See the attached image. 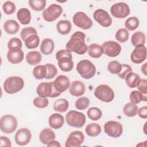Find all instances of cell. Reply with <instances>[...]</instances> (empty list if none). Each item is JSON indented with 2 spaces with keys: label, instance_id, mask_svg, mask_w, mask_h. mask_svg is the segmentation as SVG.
I'll use <instances>...</instances> for the list:
<instances>
[{
  "label": "cell",
  "instance_id": "cell-35",
  "mask_svg": "<svg viewBox=\"0 0 147 147\" xmlns=\"http://www.w3.org/2000/svg\"><path fill=\"white\" fill-rule=\"evenodd\" d=\"M47 69L45 65H38L36 66L33 70V75L36 79L41 80L45 78Z\"/></svg>",
  "mask_w": 147,
  "mask_h": 147
},
{
  "label": "cell",
  "instance_id": "cell-42",
  "mask_svg": "<svg viewBox=\"0 0 147 147\" xmlns=\"http://www.w3.org/2000/svg\"><path fill=\"white\" fill-rule=\"evenodd\" d=\"M90 105V99L87 97H80L75 102V107L79 110L86 109Z\"/></svg>",
  "mask_w": 147,
  "mask_h": 147
},
{
  "label": "cell",
  "instance_id": "cell-5",
  "mask_svg": "<svg viewBox=\"0 0 147 147\" xmlns=\"http://www.w3.org/2000/svg\"><path fill=\"white\" fill-rule=\"evenodd\" d=\"M36 92L39 96L43 98H55L61 94L56 90L53 85V82L40 83L36 88Z\"/></svg>",
  "mask_w": 147,
  "mask_h": 147
},
{
  "label": "cell",
  "instance_id": "cell-52",
  "mask_svg": "<svg viewBox=\"0 0 147 147\" xmlns=\"http://www.w3.org/2000/svg\"><path fill=\"white\" fill-rule=\"evenodd\" d=\"M47 145L48 146H56V147H60L61 146V144L57 141H55L54 140L50 141Z\"/></svg>",
  "mask_w": 147,
  "mask_h": 147
},
{
  "label": "cell",
  "instance_id": "cell-7",
  "mask_svg": "<svg viewBox=\"0 0 147 147\" xmlns=\"http://www.w3.org/2000/svg\"><path fill=\"white\" fill-rule=\"evenodd\" d=\"M94 95L100 100L106 103L111 102L114 98L113 90L107 84H100L96 87Z\"/></svg>",
  "mask_w": 147,
  "mask_h": 147
},
{
  "label": "cell",
  "instance_id": "cell-3",
  "mask_svg": "<svg viewBox=\"0 0 147 147\" xmlns=\"http://www.w3.org/2000/svg\"><path fill=\"white\" fill-rule=\"evenodd\" d=\"M24 86V81L20 76L7 78L3 83V89L7 94H13L21 91Z\"/></svg>",
  "mask_w": 147,
  "mask_h": 147
},
{
  "label": "cell",
  "instance_id": "cell-37",
  "mask_svg": "<svg viewBox=\"0 0 147 147\" xmlns=\"http://www.w3.org/2000/svg\"><path fill=\"white\" fill-rule=\"evenodd\" d=\"M88 117L92 121H98L102 116V111L98 107H92L88 109L87 111Z\"/></svg>",
  "mask_w": 147,
  "mask_h": 147
},
{
  "label": "cell",
  "instance_id": "cell-11",
  "mask_svg": "<svg viewBox=\"0 0 147 147\" xmlns=\"http://www.w3.org/2000/svg\"><path fill=\"white\" fill-rule=\"evenodd\" d=\"M73 22L76 26L84 30L90 29L93 25L91 18L82 11H78L74 14Z\"/></svg>",
  "mask_w": 147,
  "mask_h": 147
},
{
  "label": "cell",
  "instance_id": "cell-30",
  "mask_svg": "<svg viewBox=\"0 0 147 147\" xmlns=\"http://www.w3.org/2000/svg\"><path fill=\"white\" fill-rule=\"evenodd\" d=\"M54 110L59 113L65 112L69 107L68 101L64 98H60L56 100L53 105Z\"/></svg>",
  "mask_w": 147,
  "mask_h": 147
},
{
  "label": "cell",
  "instance_id": "cell-4",
  "mask_svg": "<svg viewBox=\"0 0 147 147\" xmlns=\"http://www.w3.org/2000/svg\"><path fill=\"white\" fill-rule=\"evenodd\" d=\"M76 71L83 78L90 79L95 75L96 67L91 61L84 59L77 64Z\"/></svg>",
  "mask_w": 147,
  "mask_h": 147
},
{
  "label": "cell",
  "instance_id": "cell-20",
  "mask_svg": "<svg viewBox=\"0 0 147 147\" xmlns=\"http://www.w3.org/2000/svg\"><path fill=\"white\" fill-rule=\"evenodd\" d=\"M86 88L84 84L80 80H75L72 82L69 87V92L74 96H80L85 92Z\"/></svg>",
  "mask_w": 147,
  "mask_h": 147
},
{
  "label": "cell",
  "instance_id": "cell-32",
  "mask_svg": "<svg viewBox=\"0 0 147 147\" xmlns=\"http://www.w3.org/2000/svg\"><path fill=\"white\" fill-rule=\"evenodd\" d=\"M25 45L28 49L36 48L40 43V38L37 34H33L28 36L24 40Z\"/></svg>",
  "mask_w": 147,
  "mask_h": 147
},
{
  "label": "cell",
  "instance_id": "cell-17",
  "mask_svg": "<svg viewBox=\"0 0 147 147\" xmlns=\"http://www.w3.org/2000/svg\"><path fill=\"white\" fill-rule=\"evenodd\" d=\"M146 58V48L144 45H138L135 47V48L130 55L131 60L135 64L142 63Z\"/></svg>",
  "mask_w": 147,
  "mask_h": 147
},
{
  "label": "cell",
  "instance_id": "cell-48",
  "mask_svg": "<svg viewBox=\"0 0 147 147\" xmlns=\"http://www.w3.org/2000/svg\"><path fill=\"white\" fill-rule=\"evenodd\" d=\"M130 72H132V68L131 67L126 64H122V70L121 71V72L118 74V76L122 79H124L125 78V77L126 76V75Z\"/></svg>",
  "mask_w": 147,
  "mask_h": 147
},
{
  "label": "cell",
  "instance_id": "cell-39",
  "mask_svg": "<svg viewBox=\"0 0 147 147\" xmlns=\"http://www.w3.org/2000/svg\"><path fill=\"white\" fill-rule=\"evenodd\" d=\"M28 3L33 10L39 11L44 9L47 1L45 0H29Z\"/></svg>",
  "mask_w": 147,
  "mask_h": 147
},
{
  "label": "cell",
  "instance_id": "cell-12",
  "mask_svg": "<svg viewBox=\"0 0 147 147\" xmlns=\"http://www.w3.org/2000/svg\"><path fill=\"white\" fill-rule=\"evenodd\" d=\"M112 16L117 18H124L129 15L130 9L129 5L123 2L113 5L110 8Z\"/></svg>",
  "mask_w": 147,
  "mask_h": 147
},
{
  "label": "cell",
  "instance_id": "cell-9",
  "mask_svg": "<svg viewBox=\"0 0 147 147\" xmlns=\"http://www.w3.org/2000/svg\"><path fill=\"white\" fill-rule=\"evenodd\" d=\"M63 8L60 5L53 3L43 11L42 17L47 22H53L61 16Z\"/></svg>",
  "mask_w": 147,
  "mask_h": 147
},
{
  "label": "cell",
  "instance_id": "cell-44",
  "mask_svg": "<svg viewBox=\"0 0 147 147\" xmlns=\"http://www.w3.org/2000/svg\"><path fill=\"white\" fill-rule=\"evenodd\" d=\"M16 7L15 4L11 1H6L2 5V9L5 14L10 15L13 14L16 10Z\"/></svg>",
  "mask_w": 147,
  "mask_h": 147
},
{
  "label": "cell",
  "instance_id": "cell-47",
  "mask_svg": "<svg viewBox=\"0 0 147 147\" xmlns=\"http://www.w3.org/2000/svg\"><path fill=\"white\" fill-rule=\"evenodd\" d=\"M33 34H37V32L36 29L33 27H26L21 30L20 36L22 40L24 41L26 38Z\"/></svg>",
  "mask_w": 147,
  "mask_h": 147
},
{
  "label": "cell",
  "instance_id": "cell-15",
  "mask_svg": "<svg viewBox=\"0 0 147 147\" xmlns=\"http://www.w3.org/2000/svg\"><path fill=\"white\" fill-rule=\"evenodd\" d=\"M84 141V135L81 131H72L68 136L65 146V147H79Z\"/></svg>",
  "mask_w": 147,
  "mask_h": 147
},
{
  "label": "cell",
  "instance_id": "cell-36",
  "mask_svg": "<svg viewBox=\"0 0 147 147\" xmlns=\"http://www.w3.org/2000/svg\"><path fill=\"white\" fill-rule=\"evenodd\" d=\"M138 109V106L136 104H133L130 102L126 103L124 106L123 111L126 116L129 117H133L137 115Z\"/></svg>",
  "mask_w": 147,
  "mask_h": 147
},
{
  "label": "cell",
  "instance_id": "cell-29",
  "mask_svg": "<svg viewBox=\"0 0 147 147\" xmlns=\"http://www.w3.org/2000/svg\"><path fill=\"white\" fill-rule=\"evenodd\" d=\"M72 28V25L68 20H61L59 21L56 25V29L57 32L61 34H68Z\"/></svg>",
  "mask_w": 147,
  "mask_h": 147
},
{
  "label": "cell",
  "instance_id": "cell-10",
  "mask_svg": "<svg viewBox=\"0 0 147 147\" xmlns=\"http://www.w3.org/2000/svg\"><path fill=\"white\" fill-rule=\"evenodd\" d=\"M105 133L113 138L119 137L123 133V126L121 123L115 121H109L104 125Z\"/></svg>",
  "mask_w": 147,
  "mask_h": 147
},
{
  "label": "cell",
  "instance_id": "cell-21",
  "mask_svg": "<svg viewBox=\"0 0 147 147\" xmlns=\"http://www.w3.org/2000/svg\"><path fill=\"white\" fill-rule=\"evenodd\" d=\"M48 123L51 127L55 129H59L63 126L64 118L63 116L59 113H53L49 117Z\"/></svg>",
  "mask_w": 147,
  "mask_h": 147
},
{
  "label": "cell",
  "instance_id": "cell-14",
  "mask_svg": "<svg viewBox=\"0 0 147 147\" xmlns=\"http://www.w3.org/2000/svg\"><path fill=\"white\" fill-rule=\"evenodd\" d=\"M93 17L100 25L107 28L112 24V19L108 12L102 9H96L93 14Z\"/></svg>",
  "mask_w": 147,
  "mask_h": 147
},
{
  "label": "cell",
  "instance_id": "cell-25",
  "mask_svg": "<svg viewBox=\"0 0 147 147\" xmlns=\"http://www.w3.org/2000/svg\"><path fill=\"white\" fill-rule=\"evenodd\" d=\"M5 31L9 34H16L20 29V25L14 20H7L3 24Z\"/></svg>",
  "mask_w": 147,
  "mask_h": 147
},
{
  "label": "cell",
  "instance_id": "cell-53",
  "mask_svg": "<svg viewBox=\"0 0 147 147\" xmlns=\"http://www.w3.org/2000/svg\"><path fill=\"white\" fill-rule=\"evenodd\" d=\"M146 64H147V63H144V64L141 66V71H142V72L145 75H147V72H146Z\"/></svg>",
  "mask_w": 147,
  "mask_h": 147
},
{
  "label": "cell",
  "instance_id": "cell-49",
  "mask_svg": "<svg viewBox=\"0 0 147 147\" xmlns=\"http://www.w3.org/2000/svg\"><path fill=\"white\" fill-rule=\"evenodd\" d=\"M137 87L139 91L142 92L143 94L146 95L147 93V80L145 79H141L139 84Z\"/></svg>",
  "mask_w": 147,
  "mask_h": 147
},
{
  "label": "cell",
  "instance_id": "cell-27",
  "mask_svg": "<svg viewBox=\"0 0 147 147\" xmlns=\"http://www.w3.org/2000/svg\"><path fill=\"white\" fill-rule=\"evenodd\" d=\"M42 60V55L38 51H30L29 52L26 56V62L31 65H35L38 64Z\"/></svg>",
  "mask_w": 147,
  "mask_h": 147
},
{
  "label": "cell",
  "instance_id": "cell-18",
  "mask_svg": "<svg viewBox=\"0 0 147 147\" xmlns=\"http://www.w3.org/2000/svg\"><path fill=\"white\" fill-rule=\"evenodd\" d=\"M24 53L21 48H13L9 49L7 53L8 61L13 64L20 63L24 59Z\"/></svg>",
  "mask_w": 147,
  "mask_h": 147
},
{
  "label": "cell",
  "instance_id": "cell-41",
  "mask_svg": "<svg viewBox=\"0 0 147 147\" xmlns=\"http://www.w3.org/2000/svg\"><path fill=\"white\" fill-rule=\"evenodd\" d=\"M129 33L128 30L125 28L118 29L115 33L116 40L120 42H125L129 39Z\"/></svg>",
  "mask_w": 147,
  "mask_h": 147
},
{
  "label": "cell",
  "instance_id": "cell-2",
  "mask_svg": "<svg viewBox=\"0 0 147 147\" xmlns=\"http://www.w3.org/2000/svg\"><path fill=\"white\" fill-rule=\"evenodd\" d=\"M56 59L57 60L58 66L62 71L69 72L73 69L72 56L69 51L67 49L59 50L56 53Z\"/></svg>",
  "mask_w": 147,
  "mask_h": 147
},
{
  "label": "cell",
  "instance_id": "cell-24",
  "mask_svg": "<svg viewBox=\"0 0 147 147\" xmlns=\"http://www.w3.org/2000/svg\"><path fill=\"white\" fill-rule=\"evenodd\" d=\"M55 48V43L53 40L49 38H44L40 45V51L45 55L51 54Z\"/></svg>",
  "mask_w": 147,
  "mask_h": 147
},
{
  "label": "cell",
  "instance_id": "cell-45",
  "mask_svg": "<svg viewBox=\"0 0 147 147\" xmlns=\"http://www.w3.org/2000/svg\"><path fill=\"white\" fill-rule=\"evenodd\" d=\"M45 65L46 66L47 69V73L45 79H51L54 78L55 76H56V75L57 74V69L55 65L49 63L45 64Z\"/></svg>",
  "mask_w": 147,
  "mask_h": 147
},
{
  "label": "cell",
  "instance_id": "cell-31",
  "mask_svg": "<svg viewBox=\"0 0 147 147\" xmlns=\"http://www.w3.org/2000/svg\"><path fill=\"white\" fill-rule=\"evenodd\" d=\"M85 131L88 136L96 137L100 134L102 131V129L98 123H91L86 127Z\"/></svg>",
  "mask_w": 147,
  "mask_h": 147
},
{
  "label": "cell",
  "instance_id": "cell-19",
  "mask_svg": "<svg viewBox=\"0 0 147 147\" xmlns=\"http://www.w3.org/2000/svg\"><path fill=\"white\" fill-rule=\"evenodd\" d=\"M53 85L56 90L61 93L66 91L69 87V79L65 75H59L53 81Z\"/></svg>",
  "mask_w": 147,
  "mask_h": 147
},
{
  "label": "cell",
  "instance_id": "cell-43",
  "mask_svg": "<svg viewBox=\"0 0 147 147\" xmlns=\"http://www.w3.org/2000/svg\"><path fill=\"white\" fill-rule=\"evenodd\" d=\"M33 103L34 106L37 108L44 109L48 106L49 104V100L47 98L38 96L34 99Z\"/></svg>",
  "mask_w": 147,
  "mask_h": 147
},
{
  "label": "cell",
  "instance_id": "cell-16",
  "mask_svg": "<svg viewBox=\"0 0 147 147\" xmlns=\"http://www.w3.org/2000/svg\"><path fill=\"white\" fill-rule=\"evenodd\" d=\"M32 138V133L28 128L23 127L18 129L14 136L16 144L20 146H25L28 144Z\"/></svg>",
  "mask_w": 147,
  "mask_h": 147
},
{
  "label": "cell",
  "instance_id": "cell-23",
  "mask_svg": "<svg viewBox=\"0 0 147 147\" xmlns=\"http://www.w3.org/2000/svg\"><path fill=\"white\" fill-rule=\"evenodd\" d=\"M17 18L22 25H28L30 23L32 18L31 13L27 8H21L17 13Z\"/></svg>",
  "mask_w": 147,
  "mask_h": 147
},
{
  "label": "cell",
  "instance_id": "cell-26",
  "mask_svg": "<svg viewBox=\"0 0 147 147\" xmlns=\"http://www.w3.org/2000/svg\"><path fill=\"white\" fill-rule=\"evenodd\" d=\"M88 53L91 57L99 58L103 53L102 47L98 44H91L88 47Z\"/></svg>",
  "mask_w": 147,
  "mask_h": 147
},
{
  "label": "cell",
  "instance_id": "cell-33",
  "mask_svg": "<svg viewBox=\"0 0 147 147\" xmlns=\"http://www.w3.org/2000/svg\"><path fill=\"white\" fill-rule=\"evenodd\" d=\"M146 41L145 34L141 31L134 33L131 37V42L133 46L136 47L138 45H144Z\"/></svg>",
  "mask_w": 147,
  "mask_h": 147
},
{
  "label": "cell",
  "instance_id": "cell-51",
  "mask_svg": "<svg viewBox=\"0 0 147 147\" xmlns=\"http://www.w3.org/2000/svg\"><path fill=\"white\" fill-rule=\"evenodd\" d=\"M137 113L140 118L146 119L147 118V107L146 106L141 107L138 109Z\"/></svg>",
  "mask_w": 147,
  "mask_h": 147
},
{
  "label": "cell",
  "instance_id": "cell-40",
  "mask_svg": "<svg viewBox=\"0 0 147 147\" xmlns=\"http://www.w3.org/2000/svg\"><path fill=\"white\" fill-rule=\"evenodd\" d=\"M140 24V21L136 17H130L125 22V26L129 30L132 31L136 29Z\"/></svg>",
  "mask_w": 147,
  "mask_h": 147
},
{
  "label": "cell",
  "instance_id": "cell-13",
  "mask_svg": "<svg viewBox=\"0 0 147 147\" xmlns=\"http://www.w3.org/2000/svg\"><path fill=\"white\" fill-rule=\"evenodd\" d=\"M103 53L109 57H114L119 55L121 52V46L114 41H107L102 45Z\"/></svg>",
  "mask_w": 147,
  "mask_h": 147
},
{
  "label": "cell",
  "instance_id": "cell-8",
  "mask_svg": "<svg viewBox=\"0 0 147 147\" xmlns=\"http://www.w3.org/2000/svg\"><path fill=\"white\" fill-rule=\"evenodd\" d=\"M17 127V120L10 114L3 115L0 120V128L2 131L6 134L13 133Z\"/></svg>",
  "mask_w": 147,
  "mask_h": 147
},
{
  "label": "cell",
  "instance_id": "cell-38",
  "mask_svg": "<svg viewBox=\"0 0 147 147\" xmlns=\"http://www.w3.org/2000/svg\"><path fill=\"white\" fill-rule=\"evenodd\" d=\"M122 68V64L116 60H113L109 63L107 69L111 74H119Z\"/></svg>",
  "mask_w": 147,
  "mask_h": 147
},
{
  "label": "cell",
  "instance_id": "cell-22",
  "mask_svg": "<svg viewBox=\"0 0 147 147\" xmlns=\"http://www.w3.org/2000/svg\"><path fill=\"white\" fill-rule=\"evenodd\" d=\"M56 135L55 132L50 128L43 129L39 135V139L41 142L44 145H47L50 141L55 140Z\"/></svg>",
  "mask_w": 147,
  "mask_h": 147
},
{
  "label": "cell",
  "instance_id": "cell-1",
  "mask_svg": "<svg viewBox=\"0 0 147 147\" xmlns=\"http://www.w3.org/2000/svg\"><path fill=\"white\" fill-rule=\"evenodd\" d=\"M86 34L80 31L75 32L66 44V49L78 55H84L88 51V47L85 43Z\"/></svg>",
  "mask_w": 147,
  "mask_h": 147
},
{
  "label": "cell",
  "instance_id": "cell-50",
  "mask_svg": "<svg viewBox=\"0 0 147 147\" xmlns=\"http://www.w3.org/2000/svg\"><path fill=\"white\" fill-rule=\"evenodd\" d=\"M1 146H6V147H11V143L10 139L6 136H1Z\"/></svg>",
  "mask_w": 147,
  "mask_h": 147
},
{
  "label": "cell",
  "instance_id": "cell-46",
  "mask_svg": "<svg viewBox=\"0 0 147 147\" xmlns=\"http://www.w3.org/2000/svg\"><path fill=\"white\" fill-rule=\"evenodd\" d=\"M22 47L21 40L17 37H13L9 40L7 43V48L9 49L13 48H21Z\"/></svg>",
  "mask_w": 147,
  "mask_h": 147
},
{
  "label": "cell",
  "instance_id": "cell-6",
  "mask_svg": "<svg viewBox=\"0 0 147 147\" xmlns=\"http://www.w3.org/2000/svg\"><path fill=\"white\" fill-rule=\"evenodd\" d=\"M65 120L69 126L80 128L85 124L86 118L85 115L81 112L71 110L66 114Z\"/></svg>",
  "mask_w": 147,
  "mask_h": 147
},
{
  "label": "cell",
  "instance_id": "cell-34",
  "mask_svg": "<svg viewBox=\"0 0 147 147\" xmlns=\"http://www.w3.org/2000/svg\"><path fill=\"white\" fill-rule=\"evenodd\" d=\"M129 99L131 103L136 105L140 103L141 101L146 102L147 100V96L146 95L143 94L139 91L134 90L130 92Z\"/></svg>",
  "mask_w": 147,
  "mask_h": 147
},
{
  "label": "cell",
  "instance_id": "cell-28",
  "mask_svg": "<svg viewBox=\"0 0 147 147\" xmlns=\"http://www.w3.org/2000/svg\"><path fill=\"white\" fill-rule=\"evenodd\" d=\"M127 86L130 88H135L138 86L140 82V76L135 72H129L125 78Z\"/></svg>",
  "mask_w": 147,
  "mask_h": 147
}]
</instances>
